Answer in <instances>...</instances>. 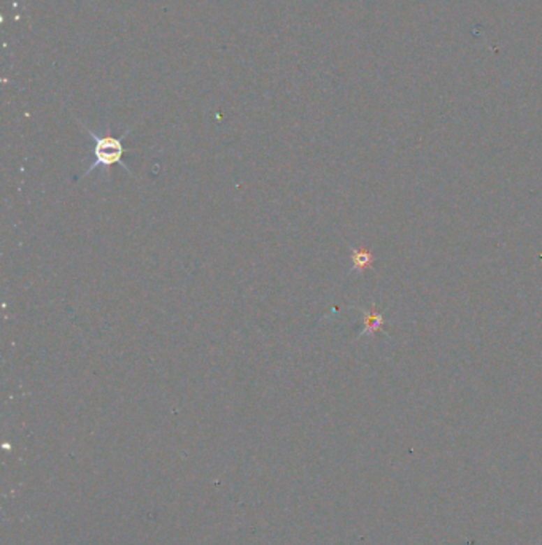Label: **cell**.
Instances as JSON below:
<instances>
[{
  "label": "cell",
  "mask_w": 542,
  "mask_h": 545,
  "mask_svg": "<svg viewBox=\"0 0 542 545\" xmlns=\"http://www.w3.org/2000/svg\"><path fill=\"white\" fill-rule=\"evenodd\" d=\"M82 126L86 133H88V136L92 137V141H94V158H96L94 163L85 171L83 177L92 174L97 168H110L113 164H119L121 168L128 172V174L132 176V171L123 160V155L126 152L123 146V137H123H115L112 134L101 136V134H96L94 131H91L89 128H86L85 125Z\"/></svg>",
  "instance_id": "cell-1"
},
{
  "label": "cell",
  "mask_w": 542,
  "mask_h": 545,
  "mask_svg": "<svg viewBox=\"0 0 542 545\" xmlns=\"http://www.w3.org/2000/svg\"><path fill=\"white\" fill-rule=\"evenodd\" d=\"M358 309L361 311L362 318H365V323H362L365 325H362L360 338L366 337V335H374L383 329L385 319H383L382 314L376 311V306L372 305L371 309H362V308H358Z\"/></svg>",
  "instance_id": "cell-2"
},
{
  "label": "cell",
  "mask_w": 542,
  "mask_h": 545,
  "mask_svg": "<svg viewBox=\"0 0 542 545\" xmlns=\"http://www.w3.org/2000/svg\"><path fill=\"white\" fill-rule=\"evenodd\" d=\"M374 267V255L367 249H351V271H366Z\"/></svg>",
  "instance_id": "cell-3"
}]
</instances>
